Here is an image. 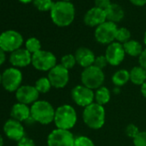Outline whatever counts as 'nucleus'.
<instances>
[{
	"mask_svg": "<svg viewBox=\"0 0 146 146\" xmlns=\"http://www.w3.org/2000/svg\"><path fill=\"white\" fill-rule=\"evenodd\" d=\"M76 15L75 7L70 2L58 1L53 4L50 16L52 23L58 27H68L74 21Z\"/></svg>",
	"mask_w": 146,
	"mask_h": 146,
	"instance_id": "nucleus-1",
	"label": "nucleus"
},
{
	"mask_svg": "<svg viewBox=\"0 0 146 146\" xmlns=\"http://www.w3.org/2000/svg\"><path fill=\"white\" fill-rule=\"evenodd\" d=\"M77 121L78 114L72 106L69 104H63L55 110L53 122L57 128L70 131L75 126Z\"/></svg>",
	"mask_w": 146,
	"mask_h": 146,
	"instance_id": "nucleus-2",
	"label": "nucleus"
},
{
	"mask_svg": "<svg viewBox=\"0 0 146 146\" xmlns=\"http://www.w3.org/2000/svg\"><path fill=\"white\" fill-rule=\"evenodd\" d=\"M83 120L84 124L93 130L102 128L106 120V112L103 106L93 102L84 108L83 112Z\"/></svg>",
	"mask_w": 146,
	"mask_h": 146,
	"instance_id": "nucleus-3",
	"label": "nucleus"
},
{
	"mask_svg": "<svg viewBox=\"0 0 146 146\" xmlns=\"http://www.w3.org/2000/svg\"><path fill=\"white\" fill-rule=\"evenodd\" d=\"M31 117L35 122L41 125H48L54 120L55 109L52 105L46 101H37L30 108Z\"/></svg>",
	"mask_w": 146,
	"mask_h": 146,
	"instance_id": "nucleus-4",
	"label": "nucleus"
},
{
	"mask_svg": "<svg viewBox=\"0 0 146 146\" xmlns=\"http://www.w3.org/2000/svg\"><path fill=\"white\" fill-rule=\"evenodd\" d=\"M105 81V75L102 70L91 65L84 69L81 73L82 84L90 90H97L102 86Z\"/></svg>",
	"mask_w": 146,
	"mask_h": 146,
	"instance_id": "nucleus-5",
	"label": "nucleus"
},
{
	"mask_svg": "<svg viewBox=\"0 0 146 146\" xmlns=\"http://www.w3.org/2000/svg\"><path fill=\"white\" fill-rule=\"evenodd\" d=\"M31 64L38 70L49 71L57 64V58L52 52L40 50L32 55Z\"/></svg>",
	"mask_w": 146,
	"mask_h": 146,
	"instance_id": "nucleus-6",
	"label": "nucleus"
},
{
	"mask_svg": "<svg viewBox=\"0 0 146 146\" xmlns=\"http://www.w3.org/2000/svg\"><path fill=\"white\" fill-rule=\"evenodd\" d=\"M118 27L116 23L106 21L96 28L95 38L97 42L102 45H109L114 42Z\"/></svg>",
	"mask_w": 146,
	"mask_h": 146,
	"instance_id": "nucleus-7",
	"label": "nucleus"
},
{
	"mask_svg": "<svg viewBox=\"0 0 146 146\" xmlns=\"http://www.w3.org/2000/svg\"><path fill=\"white\" fill-rule=\"evenodd\" d=\"M23 73L16 67L6 69L2 74V85L9 92H16L22 85Z\"/></svg>",
	"mask_w": 146,
	"mask_h": 146,
	"instance_id": "nucleus-8",
	"label": "nucleus"
},
{
	"mask_svg": "<svg viewBox=\"0 0 146 146\" xmlns=\"http://www.w3.org/2000/svg\"><path fill=\"white\" fill-rule=\"evenodd\" d=\"M23 43L22 35L15 30H7L0 35V48L5 52H13L20 49Z\"/></svg>",
	"mask_w": 146,
	"mask_h": 146,
	"instance_id": "nucleus-9",
	"label": "nucleus"
},
{
	"mask_svg": "<svg viewBox=\"0 0 146 146\" xmlns=\"http://www.w3.org/2000/svg\"><path fill=\"white\" fill-rule=\"evenodd\" d=\"M75 138L70 131L56 128L47 137V146H74Z\"/></svg>",
	"mask_w": 146,
	"mask_h": 146,
	"instance_id": "nucleus-10",
	"label": "nucleus"
},
{
	"mask_svg": "<svg viewBox=\"0 0 146 146\" xmlns=\"http://www.w3.org/2000/svg\"><path fill=\"white\" fill-rule=\"evenodd\" d=\"M71 98L79 107L86 108L95 101V92L84 85H77L71 90Z\"/></svg>",
	"mask_w": 146,
	"mask_h": 146,
	"instance_id": "nucleus-11",
	"label": "nucleus"
},
{
	"mask_svg": "<svg viewBox=\"0 0 146 146\" xmlns=\"http://www.w3.org/2000/svg\"><path fill=\"white\" fill-rule=\"evenodd\" d=\"M47 78L53 88L63 89L68 84L70 80L69 70L65 69L60 64H56L48 71Z\"/></svg>",
	"mask_w": 146,
	"mask_h": 146,
	"instance_id": "nucleus-12",
	"label": "nucleus"
},
{
	"mask_svg": "<svg viewBox=\"0 0 146 146\" xmlns=\"http://www.w3.org/2000/svg\"><path fill=\"white\" fill-rule=\"evenodd\" d=\"M105 57L108 60V64L113 66H118L120 64L125 57V52L123 47V45L114 41L109 45L105 52Z\"/></svg>",
	"mask_w": 146,
	"mask_h": 146,
	"instance_id": "nucleus-13",
	"label": "nucleus"
},
{
	"mask_svg": "<svg viewBox=\"0 0 146 146\" xmlns=\"http://www.w3.org/2000/svg\"><path fill=\"white\" fill-rule=\"evenodd\" d=\"M4 131L8 138L17 142L25 137V130L22 122L16 120L12 118L8 119L5 123Z\"/></svg>",
	"mask_w": 146,
	"mask_h": 146,
	"instance_id": "nucleus-14",
	"label": "nucleus"
},
{
	"mask_svg": "<svg viewBox=\"0 0 146 146\" xmlns=\"http://www.w3.org/2000/svg\"><path fill=\"white\" fill-rule=\"evenodd\" d=\"M40 93L32 85H22L16 91V98L18 102L26 105L34 104L38 101Z\"/></svg>",
	"mask_w": 146,
	"mask_h": 146,
	"instance_id": "nucleus-15",
	"label": "nucleus"
},
{
	"mask_svg": "<svg viewBox=\"0 0 146 146\" xmlns=\"http://www.w3.org/2000/svg\"><path fill=\"white\" fill-rule=\"evenodd\" d=\"M107 21L106 11L102 9L94 6L90 9L84 15V23L91 28H96Z\"/></svg>",
	"mask_w": 146,
	"mask_h": 146,
	"instance_id": "nucleus-16",
	"label": "nucleus"
},
{
	"mask_svg": "<svg viewBox=\"0 0 146 146\" xmlns=\"http://www.w3.org/2000/svg\"><path fill=\"white\" fill-rule=\"evenodd\" d=\"M10 62L16 68H23L32 63V54L25 48H20L11 52Z\"/></svg>",
	"mask_w": 146,
	"mask_h": 146,
	"instance_id": "nucleus-17",
	"label": "nucleus"
},
{
	"mask_svg": "<svg viewBox=\"0 0 146 146\" xmlns=\"http://www.w3.org/2000/svg\"><path fill=\"white\" fill-rule=\"evenodd\" d=\"M74 55L77 60V64L84 69L94 64L96 56L94 52L88 47L81 46L78 48Z\"/></svg>",
	"mask_w": 146,
	"mask_h": 146,
	"instance_id": "nucleus-18",
	"label": "nucleus"
},
{
	"mask_svg": "<svg viewBox=\"0 0 146 146\" xmlns=\"http://www.w3.org/2000/svg\"><path fill=\"white\" fill-rule=\"evenodd\" d=\"M11 115L12 119L16 120H18L20 122H25L31 116L30 108L26 104L17 102L12 106L11 109Z\"/></svg>",
	"mask_w": 146,
	"mask_h": 146,
	"instance_id": "nucleus-19",
	"label": "nucleus"
},
{
	"mask_svg": "<svg viewBox=\"0 0 146 146\" xmlns=\"http://www.w3.org/2000/svg\"><path fill=\"white\" fill-rule=\"evenodd\" d=\"M105 11L107 16V21L112 22L113 23L121 22L125 17V11L123 8L117 4L112 3Z\"/></svg>",
	"mask_w": 146,
	"mask_h": 146,
	"instance_id": "nucleus-20",
	"label": "nucleus"
},
{
	"mask_svg": "<svg viewBox=\"0 0 146 146\" xmlns=\"http://www.w3.org/2000/svg\"><path fill=\"white\" fill-rule=\"evenodd\" d=\"M130 81L135 85H142L146 82V70L143 67L135 66L130 71Z\"/></svg>",
	"mask_w": 146,
	"mask_h": 146,
	"instance_id": "nucleus-21",
	"label": "nucleus"
},
{
	"mask_svg": "<svg viewBox=\"0 0 146 146\" xmlns=\"http://www.w3.org/2000/svg\"><path fill=\"white\" fill-rule=\"evenodd\" d=\"M123 47L125 54H128L131 57H139V55L143 50L142 45L138 41L131 39L123 44Z\"/></svg>",
	"mask_w": 146,
	"mask_h": 146,
	"instance_id": "nucleus-22",
	"label": "nucleus"
},
{
	"mask_svg": "<svg viewBox=\"0 0 146 146\" xmlns=\"http://www.w3.org/2000/svg\"><path fill=\"white\" fill-rule=\"evenodd\" d=\"M111 99V93L110 90L105 87V86H102L99 89L96 90L95 91V102L104 107V105L108 104L109 102Z\"/></svg>",
	"mask_w": 146,
	"mask_h": 146,
	"instance_id": "nucleus-23",
	"label": "nucleus"
},
{
	"mask_svg": "<svg viewBox=\"0 0 146 146\" xmlns=\"http://www.w3.org/2000/svg\"><path fill=\"white\" fill-rule=\"evenodd\" d=\"M112 81L117 87L124 86L128 83V81H130V72L125 69L119 70L114 72L112 77Z\"/></svg>",
	"mask_w": 146,
	"mask_h": 146,
	"instance_id": "nucleus-24",
	"label": "nucleus"
},
{
	"mask_svg": "<svg viewBox=\"0 0 146 146\" xmlns=\"http://www.w3.org/2000/svg\"><path fill=\"white\" fill-rule=\"evenodd\" d=\"M35 87L40 94V93L46 94L50 91V90L52 86L48 78H40L35 82Z\"/></svg>",
	"mask_w": 146,
	"mask_h": 146,
	"instance_id": "nucleus-25",
	"label": "nucleus"
},
{
	"mask_svg": "<svg viewBox=\"0 0 146 146\" xmlns=\"http://www.w3.org/2000/svg\"><path fill=\"white\" fill-rule=\"evenodd\" d=\"M25 49H27L32 55L39 51L41 50V44L40 41L35 38V37H31L28 39L25 42Z\"/></svg>",
	"mask_w": 146,
	"mask_h": 146,
	"instance_id": "nucleus-26",
	"label": "nucleus"
},
{
	"mask_svg": "<svg viewBox=\"0 0 146 146\" xmlns=\"http://www.w3.org/2000/svg\"><path fill=\"white\" fill-rule=\"evenodd\" d=\"M131 32L128 29L126 28H118L117 33H116V38L115 40L120 44H125V42L129 41L131 40Z\"/></svg>",
	"mask_w": 146,
	"mask_h": 146,
	"instance_id": "nucleus-27",
	"label": "nucleus"
},
{
	"mask_svg": "<svg viewBox=\"0 0 146 146\" xmlns=\"http://www.w3.org/2000/svg\"><path fill=\"white\" fill-rule=\"evenodd\" d=\"M33 4L40 11H51L54 3L52 0H33Z\"/></svg>",
	"mask_w": 146,
	"mask_h": 146,
	"instance_id": "nucleus-28",
	"label": "nucleus"
},
{
	"mask_svg": "<svg viewBox=\"0 0 146 146\" xmlns=\"http://www.w3.org/2000/svg\"><path fill=\"white\" fill-rule=\"evenodd\" d=\"M77 64V60L74 54H65L61 58L60 64L67 70H70Z\"/></svg>",
	"mask_w": 146,
	"mask_h": 146,
	"instance_id": "nucleus-29",
	"label": "nucleus"
},
{
	"mask_svg": "<svg viewBox=\"0 0 146 146\" xmlns=\"http://www.w3.org/2000/svg\"><path fill=\"white\" fill-rule=\"evenodd\" d=\"M74 146H95V143L89 137L78 136L75 138Z\"/></svg>",
	"mask_w": 146,
	"mask_h": 146,
	"instance_id": "nucleus-30",
	"label": "nucleus"
},
{
	"mask_svg": "<svg viewBox=\"0 0 146 146\" xmlns=\"http://www.w3.org/2000/svg\"><path fill=\"white\" fill-rule=\"evenodd\" d=\"M133 146H146V131H139L133 138Z\"/></svg>",
	"mask_w": 146,
	"mask_h": 146,
	"instance_id": "nucleus-31",
	"label": "nucleus"
},
{
	"mask_svg": "<svg viewBox=\"0 0 146 146\" xmlns=\"http://www.w3.org/2000/svg\"><path fill=\"white\" fill-rule=\"evenodd\" d=\"M139 131H139L138 127L136 125H134V124H129L125 128V135L128 137L132 138V139L139 133Z\"/></svg>",
	"mask_w": 146,
	"mask_h": 146,
	"instance_id": "nucleus-32",
	"label": "nucleus"
},
{
	"mask_svg": "<svg viewBox=\"0 0 146 146\" xmlns=\"http://www.w3.org/2000/svg\"><path fill=\"white\" fill-rule=\"evenodd\" d=\"M108 64V60H107L105 55H99V56L96 57L93 65H95L96 67H97L101 70H103Z\"/></svg>",
	"mask_w": 146,
	"mask_h": 146,
	"instance_id": "nucleus-33",
	"label": "nucleus"
},
{
	"mask_svg": "<svg viewBox=\"0 0 146 146\" xmlns=\"http://www.w3.org/2000/svg\"><path fill=\"white\" fill-rule=\"evenodd\" d=\"M111 4V0H95V6L104 11H106Z\"/></svg>",
	"mask_w": 146,
	"mask_h": 146,
	"instance_id": "nucleus-34",
	"label": "nucleus"
},
{
	"mask_svg": "<svg viewBox=\"0 0 146 146\" xmlns=\"http://www.w3.org/2000/svg\"><path fill=\"white\" fill-rule=\"evenodd\" d=\"M17 146H35V143L33 139L25 136L17 142Z\"/></svg>",
	"mask_w": 146,
	"mask_h": 146,
	"instance_id": "nucleus-35",
	"label": "nucleus"
},
{
	"mask_svg": "<svg viewBox=\"0 0 146 146\" xmlns=\"http://www.w3.org/2000/svg\"><path fill=\"white\" fill-rule=\"evenodd\" d=\"M138 62H139V65L146 70V48L143 49L141 54L139 55Z\"/></svg>",
	"mask_w": 146,
	"mask_h": 146,
	"instance_id": "nucleus-36",
	"label": "nucleus"
},
{
	"mask_svg": "<svg viewBox=\"0 0 146 146\" xmlns=\"http://www.w3.org/2000/svg\"><path fill=\"white\" fill-rule=\"evenodd\" d=\"M131 5L137 6V7H142L146 5V0H130Z\"/></svg>",
	"mask_w": 146,
	"mask_h": 146,
	"instance_id": "nucleus-37",
	"label": "nucleus"
},
{
	"mask_svg": "<svg viewBox=\"0 0 146 146\" xmlns=\"http://www.w3.org/2000/svg\"><path fill=\"white\" fill-rule=\"evenodd\" d=\"M5 59H6V54H5V52L0 48V66H1L5 62Z\"/></svg>",
	"mask_w": 146,
	"mask_h": 146,
	"instance_id": "nucleus-38",
	"label": "nucleus"
},
{
	"mask_svg": "<svg viewBox=\"0 0 146 146\" xmlns=\"http://www.w3.org/2000/svg\"><path fill=\"white\" fill-rule=\"evenodd\" d=\"M141 93H142L143 96L146 98V82L141 85Z\"/></svg>",
	"mask_w": 146,
	"mask_h": 146,
	"instance_id": "nucleus-39",
	"label": "nucleus"
},
{
	"mask_svg": "<svg viewBox=\"0 0 146 146\" xmlns=\"http://www.w3.org/2000/svg\"><path fill=\"white\" fill-rule=\"evenodd\" d=\"M19 1L22 3H24V4H28V3L33 2V0H19Z\"/></svg>",
	"mask_w": 146,
	"mask_h": 146,
	"instance_id": "nucleus-40",
	"label": "nucleus"
},
{
	"mask_svg": "<svg viewBox=\"0 0 146 146\" xmlns=\"http://www.w3.org/2000/svg\"><path fill=\"white\" fill-rule=\"evenodd\" d=\"M0 146H4V138L2 135H0Z\"/></svg>",
	"mask_w": 146,
	"mask_h": 146,
	"instance_id": "nucleus-41",
	"label": "nucleus"
},
{
	"mask_svg": "<svg viewBox=\"0 0 146 146\" xmlns=\"http://www.w3.org/2000/svg\"><path fill=\"white\" fill-rule=\"evenodd\" d=\"M143 42H144V44H145V46H146V31H145L144 36H143Z\"/></svg>",
	"mask_w": 146,
	"mask_h": 146,
	"instance_id": "nucleus-42",
	"label": "nucleus"
},
{
	"mask_svg": "<svg viewBox=\"0 0 146 146\" xmlns=\"http://www.w3.org/2000/svg\"><path fill=\"white\" fill-rule=\"evenodd\" d=\"M0 84H2V74L0 73Z\"/></svg>",
	"mask_w": 146,
	"mask_h": 146,
	"instance_id": "nucleus-43",
	"label": "nucleus"
},
{
	"mask_svg": "<svg viewBox=\"0 0 146 146\" xmlns=\"http://www.w3.org/2000/svg\"><path fill=\"white\" fill-rule=\"evenodd\" d=\"M62 1H64V2H70V0H62Z\"/></svg>",
	"mask_w": 146,
	"mask_h": 146,
	"instance_id": "nucleus-44",
	"label": "nucleus"
}]
</instances>
